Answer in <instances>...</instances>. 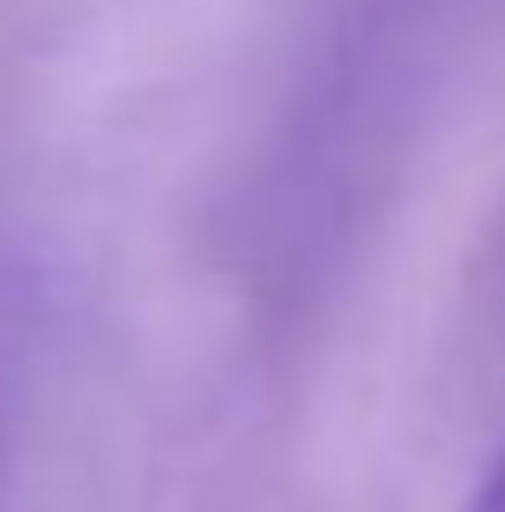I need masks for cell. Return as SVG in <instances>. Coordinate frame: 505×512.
Returning a JSON list of instances; mask_svg holds the SVG:
<instances>
[{"instance_id": "obj_1", "label": "cell", "mask_w": 505, "mask_h": 512, "mask_svg": "<svg viewBox=\"0 0 505 512\" xmlns=\"http://www.w3.org/2000/svg\"><path fill=\"white\" fill-rule=\"evenodd\" d=\"M468 512H505V461L491 468V483L476 490V505H468Z\"/></svg>"}]
</instances>
